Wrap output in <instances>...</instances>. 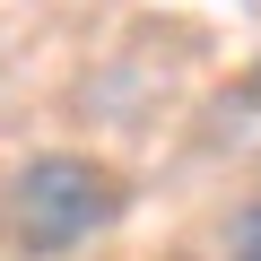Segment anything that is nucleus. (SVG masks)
Segmentation results:
<instances>
[{
    "mask_svg": "<svg viewBox=\"0 0 261 261\" xmlns=\"http://www.w3.org/2000/svg\"><path fill=\"white\" fill-rule=\"evenodd\" d=\"M226 261H261V200L235 209V226H226Z\"/></svg>",
    "mask_w": 261,
    "mask_h": 261,
    "instance_id": "nucleus-2",
    "label": "nucleus"
},
{
    "mask_svg": "<svg viewBox=\"0 0 261 261\" xmlns=\"http://www.w3.org/2000/svg\"><path fill=\"white\" fill-rule=\"evenodd\" d=\"M122 218V183L96 166V157H70V148H44L9 174V235L35 252V261H61L79 244H96L105 226Z\"/></svg>",
    "mask_w": 261,
    "mask_h": 261,
    "instance_id": "nucleus-1",
    "label": "nucleus"
}]
</instances>
